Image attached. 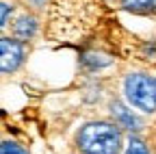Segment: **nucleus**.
<instances>
[{
    "label": "nucleus",
    "mask_w": 156,
    "mask_h": 154,
    "mask_svg": "<svg viewBox=\"0 0 156 154\" xmlns=\"http://www.w3.org/2000/svg\"><path fill=\"white\" fill-rule=\"evenodd\" d=\"M102 15V0H50V35L56 41H80Z\"/></svg>",
    "instance_id": "obj_1"
},
{
    "label": "nucleus",
    "mask_w": 156,
    "mask_h": 154,
    "mask_svg": "<svg viewBox=\"0 0 156 154\" xmlns=\"http://www.w3.org/2000/svg\"><path fill=\"white\" fill-rule=\"evenodd\" d=\"M76 143L83 154H117L122 148V132L111 122H91L80 128Z\"/></svg>",
    "instance_id": "obj_2"
},
{
    "label": "nucleus",
    "mask_w": 156,
    "mask_h": 154,
    "mask_svg": "<svg viewBox=\"0 0 156 154\" xmlns=\"http://www.w3.org/2000/svg\"><path fill=\"white\" fill-rule=\"evenodd\" d=\"M124 95L130 106L143 113H154L156 111V78L141 72L128 74L124 78Z\"/></svg>",
    "instance_id": "obj_3"
},
{
    "label": "nucleus",
    "mask_w": 156,
    "mask_h": 154,
    "mask_svg": "<svg viewBox=\"0 0 156 154\" xmlns=\"http://www.w3.org/2000/svg\"><path fill=\"white\" fill-rule=\"evenodd\" d=\"M24 61V44L15 37H2L0 39V70L5 74L15 72Z\"/></svg>",
    "instance_id": "obj_4"
},
{
    "label": "nucleus",
    "mask_w": 156,
    "mask_h": 154,
    "mask_svg": "<svg viewBox=\"0 0 156 154\" xmlns=\"http://www.w3.org/2000/svg\"><path fill=\"white\" fill-rule=\"evenodd\" d=\"M111 109H113V117H115L117 126H124V128H128V130H141L143 122L136 117L130 109H126V106L119 104V102H113Z\"/></svg>",
    "instance_id": "obj_5"
},
{
    "label": "nucleus",
    "mask_w": 156,
    "mask_h": 154,
    "mask_svg": "<svg viewBox=\"0 0 156 154\" xmlns=\"http://www.w3.org/2000/svg\"><path fill=\"white\" fill-rule=\"evenodd\" d=\"M35 33H37V20L33 15H22V17H17V20H15V24H13L15 39H20V41L33 39Z\"/></svg>",
    "instance_id": "obj_6"
},
{
    "label": "nucleus",
    "mask_w": 156,
    "mask_h": 154,
    "mask_svg": "<svg viewBox=\"0 0 156 154\" xmlns=\"http://www.w3.org/2000/svg\"><path fill=\"white\" fill-rule=\"evenodd\" d=\"M124 9L134 13H154L156 11V0H122Z\"/></svg>",
    "instance_id": "obj_7"
},
{
    "label": "nucleus",
    "mask_w": 156,
    "mask_h": 154,
    "mask_svg": "<svg viewBox=\"0 0 156 154\" xmlns=\"http://www.w3.org/2000/svg\"><path fill=\"white\" fill-rule=\"evenodd\" d=\"M124 154H150V150H147V145H145L139 137H130Z\"/></svg>",
    "instance_id": "obj_8"
},
{
    "label": "nucleus",
    "mask_w": 156,
    "mask_h": 154,
    "mask_svg": "<svg viewBox=\"0 0 156 154\" xmlns=\"http://www.w3.org/2000/svg\"><path fill=\"white\" fill-rule=\"evenodd\" d=\"M0 154H26V152L20 148L17 143H13V141H2V145H0Z\"/></svg>",
    "instance_id": "obj_9"
},
{
    "label": "nucleus",
    "mask_w": 156,
    "mask_h": 154,
    "mask_svg": "<svg viewBox=\"0 0 156 154\" xmlns=\"http://www.w3.org/2000/svg\"><path fill=\"white\" fill-rule=\"evenodd\" d=\"M7 22H9V2L7 0H2V26H7Z\"/></svg>",
    "instance_id": "obj_10"
},
{
    "label": "nucleus",
    "mask_w": 156,
    "mask_h": 154,
    "mask_svg": "<svg viewBox=\"0 0 156 154\" xmlns=\"http://www.w3.org/2000/svg\"><path fill=\"white\" fill-rule=\"evenodd\" d=\"M33 2H35V5H44V2H46V0H33Z\"/></svg>",
    "instance_id": "obj_11"
}]
</instances>
